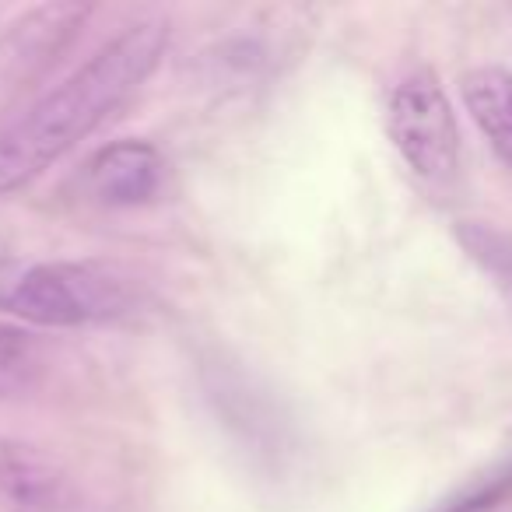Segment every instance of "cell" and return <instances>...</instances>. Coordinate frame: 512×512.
Masks as SVG:
<instances>
[{"label": "cell", "mask_w": 512, "mask_h": 512, "mask_svg": "<svg viewBox=\"0 0 512 512\" xmlns=\"http://www.w3.org/2000/svg\"><path fill=\"white\" fill-rule=\"evenodd\" d=\"M169 25L151 18L123 29L113 43L95 50L53 92H46L22 120L0 134V197L15 193L53 162L92 137L162 60Z\"/></svg>", "instance_id": "cell-1"}, {"label": "cell", "mask_w": 512, "mask_h": 512, "mask_svg": "<svg viewBox=\"0 0 512 512\" xmlns=\"http://www.w3.org/2000/svg\"><path fill=\"white\" fill-rule=\"evenodd\" d=\"M141 306L134 274L99 260H50L0 281V309L36 327H92Z\"/></svg>", "instance_id": "cell-2"}, {"label": "cell", "mask_w": 512, "mask_h": 512, "mask_svg": "<svg viewBox=\"0 0 512 512\" xmlns=\"http://www.w3.org/2000/svg\"><path fill=\"white\" fill-rule=\"evenodd\" d=\"M386 130L407 162L425 183H449L460 169V127L453 102L428 67L404 74L386 102Z\"/></svg>", "instance_id": "cell-3"}, {"label": "cell", "mask_w": 512, "mask_h": 512, "mask_svg": "<svg viewBox=\"0 0 512 512\" xmlns=\"http://www.w3.org/2000/svg\"><path fill=\"white\" fill-rule=\"evenodd\" d=\"M0 509L4 512H92L74 474L29 442L0 439Z\"/></svg>", "instance_id": "cell-4"}, {"label": "cell", "mask_w": 512, "mask_h": 512, "mask_svg": "<svg viewBox=\"0 0 512 512\" xmlns=\"http://www.w3.org/2000/svg\"><path fill=\"white\" fill-rule=\"evenodd\" d=\"M165 183V162L155 144L123 137L99 148L85 165V186L99 204L137 207L158 197Z\"/></svg>", "instance_id": "cell-5"}, {"label": "cell", "mask_w": 512, "mask_h": 512, "mask_svg": "<svg viewBox=\"0 0 512 512\" xmlns=\"http://www.w3.org/2000/svg\"><path fill=\"white\" fill-rule=\"evenodd\" d=\"M460 95L491 151L512 169V74L502 67H474L463 74Z\"/></svg>", "instance_id": "cell-6"}, {"label": "cell", "mask_w": 512, "mask_h": 512, "mask_svg": "<svg viewBox=\"0 0 512 512\" xmlns=\"http://www.w3.org/2000/svg\"><path fill=\"white\" fill-rule=\"evenodd\" d=\"M46 372L43 344L25 327L0 320V400L29 397Z\"/></svg>", "instance_id": "cell-7"}, {"label": "cell", "mask_w": 512, "mask_h": 512, "mask_svg": "<svg viewBox=\"0 0 512 512\" xmlns=\"http://www.w3.org/2000/svg\"><path fill=\"white\" fill-rule=\"evenodd\" d=\"M456 239L470 253V260L484 267L491 278H498L505 288H512V232L495 225H477V221H463L456 228Z\"/></svg>", "instance_id": "cell-8"}]
</instances>
